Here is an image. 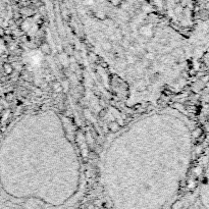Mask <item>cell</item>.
I'll list each match as a JSON object with an SVG mask.
<instances>
[{"mask_svg": "<svg viewBox=\"0 0 209 209\" xmlns=\"http://www.w3.org/2000/svg\"><path fill=\"white\" fill-rule=\"evenodd\" d=\"M4 68H5V71H6V72H8V73H9V72H11V67H9V65H8V64H5V65H4Z\"/></svg>", "mask_w": 209, "mask_h": 209, "instance_id": "6da1fadb", "label": "cell"}, {"mask_svg": "<svg viewBox=\"0 0 209 209\" xmlns=\"http://www.w3.org/2000/svg\"><path fill=\"white\" fill-rule=\"evenodd\" d=\"M4 35V31H3V29L0 28V36H3Z\"/></svg>", "mask_w": 209, "mask_h": 209, "instance_id": "7a4b0ae2", "label": "cell"}]
</instances>
